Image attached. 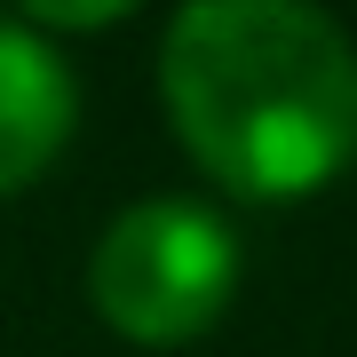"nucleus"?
Returning <instances> with one entry per match:
<instances>
[{"instance_id":"nucleus-3","label":"nucleus","mask_w":357,"mask_h":357,"mask_svg":"<svg viewBox=\"0 0 357 357\" xmlns=\"http://www.w3.org/2000/svg\"><path fill=\"white\" fill-rule=\"evenodd\" d=\"M72 119H79V79L56 56V40L0 16V199L32 191L56 167V151L72 143Z\"/></svg>"},{"instance_id":"nucleus-1","label":"nucleus","mask_w":357,"mask_h":357,"mask_svg":"<svg viewBox=\"0 0 357 357\" xmlns=\"http://www.w3.org/2000/svg\"><path fill=\"white\" fill-rule=\"evenodd\" d=\"M159 103L230 199H318L357 159V40L318 0H183Z\"/></svg>"},{"instance_id":"nucleus-2","label":"nucleus","mask_w":357,"mask_h":357,"mask_svg":"<svg viewBox=\"0 0 357 357\" xmlns=\"http://www.w3.org/2000/svg\"><path fill=\"white\" fill-rule=\"evenodd\" d=\"M238 294V230L199 199H135L88 255L96 318L135 349H183Z\"/></svg>"},{"instance_id":"nucleus-4","label":"nucleus","mask_w":357,"mask_h":357,"mask_svg":"<svg viewBox=\"0 0 357 357\" xmlns=\"http://www.w3.org/2000/svg\"><path fill=\"white\" fill-rule=\"evenodd\" d=\"M135 8L143 0H16V24H32V32H103Z\"/></svg>"}]
</instances>
